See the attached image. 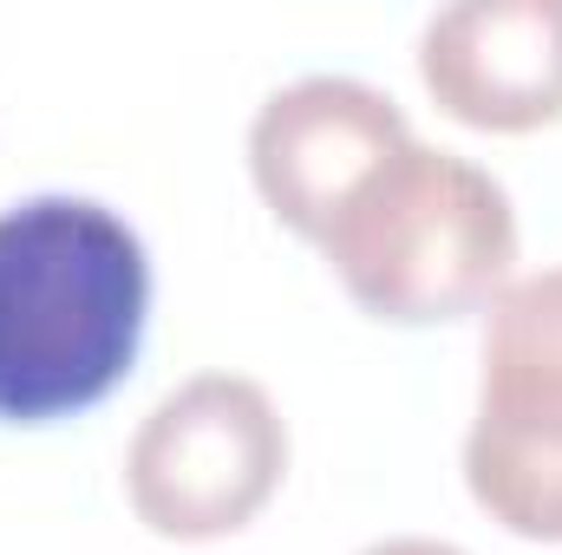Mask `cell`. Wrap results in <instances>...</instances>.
<instances>
[{
    "label": "cell",
    "instance_id": "3",
    "mask_svg": "<svg viewBox=\"0 0 562 555\" xmlns=\"http://www.w3.org/2000/svg\"><path fill=\"white\" fill-rule=\"evenodd\" d=\"M288 477V424L269 386L196 373L164 393L125 451V497L164 543H223L249 530Z\"/></svg>",
    "mask_w": 562,
    "mask_h": 555
},
{
    "label": "cell",
    "instance_id": "1",
    "mask_svg": "<svg viewBox=\"0 0 562 555\" xmlns=\"http://www.w3.org/2000/svg\"><path fill=\"white\" fill-rule=\"evenodd\" d=\"M150 320L138 229L92 196L0 209V424H59L112 399Z\"/></svg>",
    "mask_w": 562,
    "mask_h": 555
},
{
    "label": "cell",
    "instance_id": "6",
    "mask_svg": "<svg viewBox=\"0 0 562 555\" xmlns=\"http://www.w3.org/2000/svg\"><path fill=\"white\" fill-rule=\"evenodd\" d=\"M419 79L471 132L524 138L562 125V0H458L431 13Z\"/></svg>",
    "mask_w": 562,
    "mask_h": 555
},
{
    "label": "cell",
    "instance_id": "4",
    "mask_svg": "<svg viewBox=\"0 0 562 555\" xmlns=\"http://www.w3.org/2000/svg\"><path fill=\"white\" fill-rule=\"evenodd\" d=\"M464 484L510 536L562 543V269L510 275L484 314Z\"/></svg>",
    "mask_w": 562,
    "mask_h": 555
},
{
    "label": "cell",
    "instance_id": "2",
    "mask_svg": "<svg viewBox=\"0 0 562 555\" xmlns=\"http://www.w3.org/2000/svg\"><path fill=\"white\" fill-rule=\"evenodd\" d=\"M321 256L360 314L438 327L497 301L517 269V209L484 163L413 138L353 190Z\"/></svg>",
    "mask_w": 562,
    "mask_h": 555
},
{
    "label": "cell",
    "instance_id": "5",
    "mask_svg": "<svg viewBox=\"0 0 562 555\" xmlns=\"http://www.w3.org/2000/svg\"><path fill=\"white\" fill-rule=\"evenodd\" d=\"M413 144L406 112L360 79H294L249 125V177L281 229L321 249L353 190Z\"/></svg>",
    "mask_w": 562,
    "mask_h": 555
},
{
    "label": "cell",
    "instance_id": "7",
    "mask_svg": "<svg viewBox=\"0 0 562 555\" xmlns=\"http://www.w3.org/2000/svg\"><path fill=\"white\" fill-rule=\"evenodd\" d=\"M360 555H464L458 543H438V536H386V543H373V550Z\"/></svg>",
    "mask_w": 562,
    "mask_h": 555
}]
</instances>
